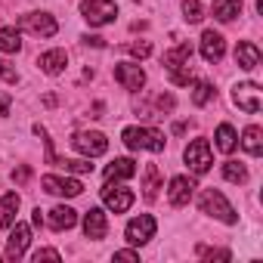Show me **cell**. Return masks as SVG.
I'll list each match as a JSON object with an SVG mask.
<instances>
[{
  "label": "cell",
  "instance_id": "1",
  "mask_svg": "<svg viewBox=\"0 0 263 263\" xmlns=\"http://www.w3.org/2000/svg\"><path fill=\"white\" fill-rule=\"evenodd\" d=\"M121 137H124V146L134 149V152H140V149H146V152H164V134L155 130V127H127Z\"/></svg>",
  "mask_w": 263,
  "mask_h": 263
},
{
  "label": "cell",
  "instance_id": "2",
  "mask_svg": "<svg viewBox=\"0 0 263 263\" xmlns=\"http://www.w3.org/2000/svg\"><path fill=\"white\" fill-rule=\"evenodd\" d=\"M198 204H201V211L204 214H211V217H217V220H223V223H238V214L232 211V204L223 198V192H217V189H204L201 192V198H198Z\"/></svg>",
  "mask_w": 263,
  "mask_h": 263
},
{
  "label": "cell",
  "instance_id": "3",
  "mask_svg": "<svg viewBox=\"0 0 263 263\" xmlns=\"http://www.w3.org/2000/svg\"><path fill=\"white\" fill-rule=\"evenodd\" d=\"M81 13L90 25H108L118 19V7H115V0H84L81 4Z\"/></svg>",
  "mask_w": 263,
  "mask_h": 263
},
{
  "label": "cell",
  "instance_id": "4",
  "mask_svg": "<svg viewBox=\"0 0 263 263\" xmlns=\"http://www.w3.org/2000/svg\"><path fill=\"white\" fill-rule=\"evenodd\" d=\"M186 164L192 174H208L211 164H214V155H211V143L208 140H192L186 146Z\"/></svg>",
  "mask_w": 263,
  "mask_h": 263
},
{
  "label": "cell",
  "instance_id": "5",
  "mask_svg": "<svg viewBox=\"0 0 263 263\" xmlns=\"http://www.w3.org/2000/svg\"><path fill=\"white\" fill-rule=\"evenodd\" d=\"M71 146L87 155V158H96V155H105L108 152V140L99 134V130H84V134H74L71 137Z\"/></svg>",
  "mask_w": 263,
  "mask_h": 263
},
{
  "label": "cell",
  "instance_id": "6",
  "mask_svg": "<svg viewBox=\"0 0 263 263\" xmlns=\"http://www.w3.org/2000/svg\"><path fill=\"white\" fill-rule=\"evenodd\" d=\"M155 229H158V223H155V217H149V214H140V217H134L127 223V241L130 245H146V241H152L155 238Z\"/></svg>",
  "mask_w": 263,
  "mask_h": 263
},
{
  "label": "cell",
  "instance_id": "7",
  "mask_svg": "<svg viewBox=\"0 0 263 263\" xmlns=\"http://www.w3.org/2000/svg\"><path fill=\"white\" fill-rule=\"evenodd\" d=\"M232 102L241 108V111H248V115H257L260 108H263V93H260V87L257 84H238L235 90H232Z\"/></svg>",
  "mask_w": 263,
  "mask_h": 263
},
{
  "label": "cell",
  "instance_id": "8",
  "mask_svg": "<svg viewBox=\"0 0 263 263\" xmlns=\"http://www.w3.org/2000/svg\"><path fill=\"white\" fill-rule=\"evenodd\" d=\"M19 28L31 31V34H37V37H53V34L59 31L56 19H53L50 13H28V16L19 19Z\"/></svg>",
  "mask_w": 263,
  "mask_h": 263
},
{
  "label": "cell",
  "instance_id": "9",
  "mask_svg": "<svg viewBox=\"0 0 263 263\" xmlns=\"http://www.w3.org/2000/svg\"><path fill=\"white\" fill-rule=\"evenodd\" d=\"M102 204H105L111 214H124V211H130V204H134V192L124 189V186L105 183V186H102Z\"/></svg>",
  "mask_w": 263,
  "mask_h": 263
},
{
  "label": "cell",
  "instance_id": "10",
  "mask_svg": "<svg viewBox=\"0 0 263 263\" xmlns=\"http://www.w3.org/2000/svg\"><path fill=\"white\" fill-rule=\"evenodd\" d=\"M115 81H118L124 90H143L146 71H143L140 65H134V62H121V65H115Z\"/></svg>",
  "mask_w": 263,
  "mask_h": 263
},
{
  "label": "cell",
  "instance_id": "11",
  "mask_svg": "<svg viewBox=\"0 0 263 263\" xmlns=\"http://www.w3.org/2000/svg\"><path fill=\"white\" fill-rule=\"evenodd\" d=\"M41 186H44L50 195H65V198H78V195L84 192V186H81L78 180H62V177H53V174H47V177L41 180Z\"/></svg>",
  "mask_w": 263,
  "mask_h": 263
},
{
  "label": "cell",
  "instance_id": "12",
  "mask_svg": "<svg viewBox=\"0 0 263 263\" xmlns=\"http://www.w3.org/2000/svg\"><path fill=\"white\" fill-rule=\"evenodd\" d=\"M28 241H31V229H28L25 223H16V226H10V238H7V257H10V260H19V257L25 254Z\"/></svg>",
  "mask_w": 263,
  "mask_h": 263
},
{
  "label": "cell",
  "instance_id": "13",
  "mask_svg": "<svg viewBox=\"0 0 263 263\" xmlns=\"http://www.w3.org/2000/svg\"><path fill=\"white\" fill-rule=\"evenodd\" d=\"M223 53H226L223 34H220V31H204V34H201V56H204V62H220Z\"/></svg>",
  "mask_w": 263,
  "mask_h": 263
},
{
  "label": "cell",
  "instance_id": "14",
  "mask_svg": "<svg viewBox=\"0 0 263 263\" xmlns=\"http://www.w3.org/2000/svg\"><path fill=\"white\" fill-rule=\"evenodd\" d=\"M105 232H108L105 214H102L99 208H90V211L84 214V235L93 238V241H99V238H105Z\"/></svg>",
  "mask_w": 263,
  "mask_h": 263
},
{
  "label": "cell",
  "instance_id": "15",
  "mask_svg": "<svg viewBox=\"0 0 263 263\" xmlns=\"http://www.w3.org/2000/svg\"><path fill=\"white\" fill-rule=\"evenodd\" d=\"M192 189H195V183H192L189 177H174V180H171V189H167V198H171V204H174V208H183V204H189V198H192Z\"/></svg>",
  "mask_w": 263,
  "mask_h": 263
},
{
  "label": "cell",
  "instance_id": "16",
  "mask_svg": "<svg viewBox=\"0 0 263 263\" xmlns=\"http://www.w3.org/2000/svg\"><path fill=\"white\" fill-rule=\"evenodd\" d=\"M235 65L245 68V71H254V68L260 65V50H257L251 41H241V44L235 47Z\"/></svg>",
  "mask_w": 263,
  "mask_h": 263
},
{
  "label": "cell",
  "instance_id": "17",
  "mask_svg": "<svg viewBox=\"0 0 263 263\" xmlns=\"http://www.w3.org/2000/svg\"><path fill=\"white\" fill-rule=\"evenodd\" d=\"M37 65H41L44 74H62L65 65H68V53L65 50H50V53H44L37 59Z\"/></svg>",
  "mask_w": 263,
  "mask_h": 263
},
{
  "label": "cell",
  "instance_id": "18",
  "mask_svg": "<svg viewBox=\"0 0 263 263\" xmlns=\"http://www.w3.org/2000/svg\"><path fill=\"white\" fill-rule=\"evenodd\" d=\"M47 223H50V229H56V232H62V229H71V226L78 223V214H74L71 208H65V204H56V208L50 211V217H47Z\"/></svg>",
  "mask_w": 263,
  "mask_h": 263
},
{
  "label": "cell",
  "instance_id": "19",
  "mask_svg": "<svg viewBox=\"0 0 263 263\" xmlns=\"http://www.w3.org/2000/svg\"><path fill=\"white\" fill-rule=\"evenodd\" d=\"M137 174V161L134 158H115L108 167H105V180H127Z\"/></svg>",
  "mask_w": 263,
  "mask_h": 263
},
{
  "label": "cell",
  "instance_id": "20",
  "mask_svg": "<svg viewBox=\"0 0 263 263\" xmlns=\"http://www.w3.org/2000/svg\"><path fill=\"white\" fill-rule=\"evenodd\" d=\"M189 56H192V47H189V44H180V47H174V50H167V53H164L161 65H164L167 71H174V68L189 65Z\"/></svg>",
  "mask_w": 263,
  "mask_h": 263
},
{
  "label": "cell",
  "instance_id": "21",
  "mask_svg": "<svg viewBox=\"0 0 263 263\" xmlns=\"http://www.w3.org/2000/svg\"><path fill=\"white\" fill-rule=\"evenodd\" d=\"M211 10L220 22H232L235 16H241V0H214Z\"/></svg>",
  "mask_w": 263,
  "mask_h": 263
},
{
  "label": "cell",
  "instance_id": "22",
  "mask_svg": "<svg viewBox=\"0 0 263 263\" xmlns=\"http://www.w3.org/2000/svg\"><path fill=\"white\" fill-rule=\"evenodd\" d=\"M214 140H217V149H220V152H226V155H229V152L235 149V143H238L232 124H220V127H217V134H214Z\"/></svg>",
  "mask_w": 263,
  "mask_h": 263
},
{
  "label": "cell",
  "instance_id": "23",
  "mask_svg": "<svg viewBox=\"0 0 263 263\" xmlns=\"http://www.w3.org/2000/svg\"><path fill=\"white\" fill-rule=\"evenodd\" d=\"M158 189H161V174H158L155 164H146V180H143V195H146V201H155Z\"/></svg>",
  "mask_w": 263,
  "mask_h": 263
},
{
  "label": "cell",
  "instance_id": "24",
  "mask_svg": "<svg viewBox=\"0 0 263 263\" xmlns=\"http://www.w3.org/2000/svg\"><path fill=\"white\" fill-rule=\"evenodd\" d=\"M16 211H19V195L7 192L4 195V211H0V226H4V229H10L16 223Z\"/></svg>",
  "mask_w": 263,
  "mask_h": 263
},
{
  "label": "cell",
  "instance_id": "25",
  "mask_svg": "<svg viewBox=\"0 0 263 263\" xmlns=\"http://www.w3.org/2000/svg\"><path fill=\"white\" fill-rule=\"evenodd\" d=\"M241 146H245V152L260 155L263 152V130L260 127H248L245 134H241Z\"/></svg>",
  "mask_w": 263,
  "mask_h": 263
},
{
  "label": "cell",
  "instance_id": "26",
  "mask_svg": "<svg viewBox=\"0 0 263 263\" xmlns=\"http://www.w3.org/2000/svg\"><path fill=\"white\" fill-rule=\"evenodd\" d=\"M22 50V37L16 28H0V53H19Z\"/></svg>",
  "mask_w": 263,
  "mask_h": 263
},
{
  "label": "cell",
  "instance_id": "27",
  "mask_svg": "<svg viewBox=\"0 0 263 263\" xmlns=\"http://www.w3.org/2000/svg\"><path fill=\"white\" fill-rule=\"evenodd\" d=\"M214 96H217V90H214L208 81H198V84H195V90H192V102H195V105H208Z\"/></svg>",
  "mask_w": 263,
  "mask_h": 263
},
{
  "label": "cell",
  "instance_id": "28",
  "mask_svg": "<svg viewBox=\"0 0 263 263\" xmlns=\"http://www.w3.org/2000/svg\"><path fill=\"white\" fill-rule=\"evenodd\" d=\"M223 177H226L229 183H245V180H248V171H245L241 161H226V164H223Z\"/></svg>",
  "mask_w": 263,
  "mask_h": 263
},
{
  "label": "cell",
  "instance_id": "29",
  "mask_svg": "<svg viewBox=\"0 0 263 263\" xmlns=\"http://www.w3.org/2000/svg\"><path fill=\"white\" fill-rule=\"evenodd\" d=\"M56 167H65V171H71V174H93V164L84 161V158H78V161H65V158H59Z\"/></svg>",
  "mask_w": 263,
  "mask_h": 263
},
{
  "label": "cell",
  "instance_id": "30",
  "mask_svg": "<svg viewBox=\"0 0 263 263\" xmlns=\"http://www.w3.org/2000/svg\"><path fill=\"white\" fill-rule=\"evenodd\" d=\"M183 13H186V22H201L204 19V13H201V4L198 0H183Z\"/></svg>",
  "mask_w": 263,
  "mask_h": 263
},
{
  "label": "cell",
  "instance_id": "31",
  "mask_svg": "<svg viewBox=\"0 0 263 263\" xmlns=\"http://www.w3.org/2000/svg\"><path fill=\"white\" fill-rule=\"evenodd\" d=\"M171 81H174L177 87H189V84H192V71H189V65L174 68V71H171Z\"/></svg>",
  "mask_w": 263,
  "mask_h": 263
},
{
  "label": "cell",
  "instance_id": "32",
  "mask_svg": "<svg viewBox=\"0 0 263 263\" xmlns=\"http://www.w3.org/2000/svg\"><path fill=\"white\" fill-rule=\"evenodd\" d=\"M130 53H134L137 59H146L152 53V44L149 41H137V44H130Z\"/></svg>",
  "mask_w": 263,
  "mask_h": 263
},
{
  "label": "cell",
  "instance_id": "33",
  "mask_svg": "<svg viewBox=\"0 0 263 263\" xmlns=\"http://www.w3.org/2000/svg\"><path fill=\"white\" fill-rule=\"evenodd\" d=\"M198 254L208 257V260H229V257H232L229 251H211V248H198Z\"/></svg>",
  "mask_w": 263,
  "mask_h": 263
},
{
  "label": "cell",
  "instance_id": "34",
  "mask_svg": "<svg viewBox=\"0 0 263 263\" xmlns=\"http://www.w3.org/2000/svg\"><path fill=\"white\" fill-rule=\"evenodd\" d=\"M62 254L59 251H53V248H41V251H34V260L41 263V260H59Z\"/></svg>",
  "mask_w": 263,
  "mask_h": 263
},
{
  "label": "cell",
  "instance_id": "35",
  "mask_svg": "<svg viewBox=\"0 0 263 263\" xmlns=\"http://www.w3.org/2000/svg\"><path fill=\"white\" fill-rule=\"evenodd\" d=\"M0 78H4V81H10V84H16L19 81V74H16V68H10L4 59H0Z\"/></svg>",
  "mask_w": 263,
  "mask_h": 263
},
{
  "label": "cell",
  "instance_id": "36",
  "mask_svg": "<svg viewBox=\"0 0 263 263\" xmlns=\"http://www.w3.org/2000/svg\"><path fill=\"white\" fill-rule=\"evenodd\" d=\"M28 177H31V167H28V164H22V167L13 171V183H25Z\"/></svg>",
  "mask_w": 263,
  "mask_h": 263
},
{
  "label": "cell",
  "instance_id": "37",
  "mask_svg": "<svg viewBox=\"0 0 263 263\" xmlns=\"http://www.w3.org/2000/svg\"><path fill=\"white\" fill-rule=\"evenodd\" d=\"M10 93H0V118H4V115H10Z\"/></svg>",
  "mask_w": 263,
  "mask_h": 263
},
{
  "label": "cell",
  "instance_id": "38",
  "mask_svg": "<svg viewBox=\"0 0 263 263\" xmlns=\"http://www.w3.org/2000/svg\"><path fill=\"white\" fill-rule=\"evenodd\" d=\"M115 260H140L137 251H115Z\"/></svg>",
  "mask_w": 263,
  "mask_h": 263
},
{
  "label": "cell",
  "instance_id": "39",
  "mask_svg": "<svg viewBox=\"0 0 263 263\" xmlns=\"http://www.w3.org/2000/svg\"><path fill=\"white\" fill-rule=\"evenodd\" d=\"M84 41H87V44H93V47H105V41H102V37H96V34H93V37H90V34H87V37H84Z\"/></svg>",
  "mask_w": 263,
  "mask_h": 263
},
{
  "label": "cell",
  "instance_id": "40",
  "mask_svg": "<svg viewBox=\"0 0 263 263\" xmlns=\"http://www.w3.org/2000/svg\"><path fill=\"white\" fill-rule=\"evenodd\" d=\"M44 105H47V108H53V105H56V96H53V93H47V96H44Z\"/></svg>",
  "mask_w": 263,
  "mask_h": 263
},
{
  "label": "cell",
  "instance_id": "41",
  "mask_svg": "<svg viewBox=\"0 0 263 263\" xmlns=\"http://www.w3.org/2000/svg\"><path fill=\"white\" fill-rule=\"evenodd\" d=\"M31 223H34V226H41V223H44V217H41V208L34 211V217H31Z\"/></svg>",
  "mask_w": 263,
  "mask_h": 263
}]
</instances>
